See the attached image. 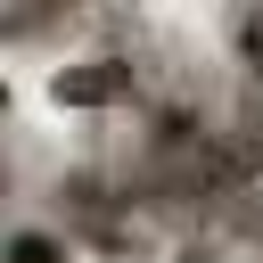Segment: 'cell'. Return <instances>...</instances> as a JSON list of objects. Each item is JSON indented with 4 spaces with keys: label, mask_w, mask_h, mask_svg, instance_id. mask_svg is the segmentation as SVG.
I'll list each match as a JSON object with an SVG mask.
<instances>
[{
    "label": "cell",
    "mask_w": 263,
    "mask_h": 263,
    "mask_svg": "<svg viewBox=\"0 0 263 263\" xmlns=\"http://www.w3.org/2000/svg\"><path fill=\"white\" fill-rule=\"evenodd\" d=\"M8 255H16V263H58V247H49V238H41V230H25V238H16V247H8Z\"/></svg>",
    "instance_id": "cell-3"
},
{
    "label": "cell",
    "mask_w": 263,
    "mask_h": 263,
    "mask_svg": "<svg viewBox=\"0 0 263 263\" xmlns=\"http://www.w3.org/2000/svg\"><path fill=\"white\" fill-rule=\"evenodd\" d=\"M123 90H132V66L123 58H74V66L49 74V99L58 107H115Z\"/></svg>",
    "instance_id": "cell-1"
},
{
    "label": "cell",
    "mask_w": 263,
    "mask_h": 263,
    "mask_svg": "<svg viewBox=\"0 0 263 263\" xmlns=\"http://www.w3.org/2000/svg\"><path fill=\"white\" fill-rule=\"evenodd\" d=\"M238 66L263 82V8H247V16H238Z\"/></svg>",
    "instance_id": "cell-2"
}]
</instances>
